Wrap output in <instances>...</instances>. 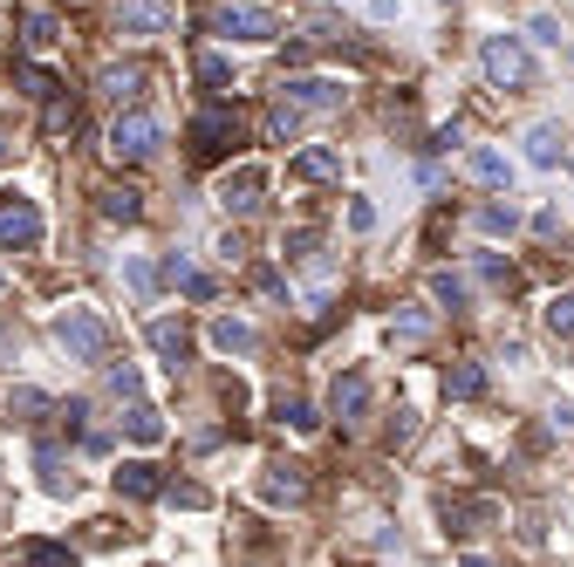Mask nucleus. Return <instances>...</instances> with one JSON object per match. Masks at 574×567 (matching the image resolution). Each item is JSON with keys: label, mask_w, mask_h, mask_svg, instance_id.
I'll list each match as a JSON object with an SVG mask.
<instances>
[{"label": "nucleus", "mask_w": 574, "mask_h": 567, "mask_svg": "<svg viewBox=\"0 0 574 567\" xmlns=\"http://www.w3.org/2000/svg\"><path fill=\"white\" fill-rule=\"evenodd\" d=\"M158 144H165V123L151 117V110H123L110 123V150L123 165H144V158H158Z\"/></svg>", "instance_id": "3"}, {"label": "nucleus", "mask_w": 574, "mask_h": 567, "mask_svg": "<svg viewBox=\"0 0 574 567\" xmlns=\"http://www.w3.org/2000/svg\"><path fill=\"white\" fill-rule=\"evenodd\" d=\"M21 567H75V554L56 547V540H28V547H21Z\"/></svg>", "instance_id": "25"}, {"label": "nucleus", "mask_w": 574, "mask_h": 567, "mask_svg": "<svg viewBox=\"0 0 574 567\" xmlns=\"http://www.w3.org/2000/svg\"><path fill=\"white\" fill-rule=\"evenodd\" d=\"M123 280L137 288V301H151V294H158V274H151L144 261H123Z\"/></svg>", "instance_id": "32"}, {"label": "nucleus", "mask_w": 574, "mask_h": 567, "mask_svg": "<svg viewBox=\"0 0 574 567\" xmlns=\"http://www.w3.org/2000/svg\"><path fill=\"white\" fill-rule=\"evenodd\" d=\"M260 192H267V171H260V165H240V171H226L219 205H226V213H253Z\"/></svg>", "instance_id": "10"}, {"label": "nucleus", "mask_w": 574, "mask_h": 567, "mask_svg": "<svg viewBox=\"0 0 574 567\" xmlns=\"http://www.w3.org/2000/svg\"><path fill=\"white\" fill-rule=\"evenodd\" d=\"M567 178H574V158H567Z\"/></svg>", "instance_id": "47"}, {"label": "nucleus", "mask_w": 574, "mask_h": 567, "mask_svg": "<svg viewBox=\"0 0 574 567\" xmlns=\"http://www.w3.org/2000/svg\"><path fill=\"white\" fill-rule=\"evenodd\" d=\"M186 294H192V301H213V294H219V280H213V274H192V280H186Z\"/></svg>", "instance_id": "42"}, {"label": "nucleus", "mask_w": 574, "mask_h": 567, "mask_svg": "<svg viewBox=\"0 0 574 567\" xmlns=\"http://www.w3.org/2000/svg\"><path fill=\"white\" fill-rule=\"evenodd\" d=\"M21 89H28L35 102H62V83H56L48 69H21Z\"/></svg>", "instance_id": "27"}, {"label": "nucleus", "mask_w": 574, "mask_h": 567, "mask_svg": "<svg viewBox=\"0 0 574 567\" xmlns=\"http://www.w3.org/2000/svg\"><path fill=\"white\" fill-rule=\"evenodd\" d=\"M96 89L110 96V102H137V96H144V69H137V62H110V69L96 75Z\"/></svg>", "instance_id": "15"}, {"label": "nucleus", "mask_w": 574, "mask_h": 567, "mask_svg": "<svg viewBox=\"0 0 574 567\" xmlns=\"http://www.w3.org/2000/svg\"><path fill=\"white\" fill-rule=\"evenodd\" d=\"M280 418L295 424V431H315V424H322V418H315V410H308L301 397H280Z\"/></svg>", "instance_id": "34"}, {"label": "nucleus", "mask_w": 574, "mask_h": 567, "mask_svg": "<svg viewBox=\"0 0 574 567\" xmlns=\"http://www.w3.org/2000/svg\"><path fill=\"white\" fill-rule=\"evenodd\" d=\"M0 288H8V280H0Z\"/></svg>", "instance_id": "48"}, {"label": "nucleus", "mask_w": 574, "mask_h": 567, "mask_svg": "<svg viewBox=\"0 0 574 567\" xmlns=\"http://www.w3.org/2000/svg\"><path fill=\"white\" fill-rule=\"evenodd\" d=\"M534 41H547V48H561V21H554V14H534Z\"/></svg>", "instance_id": "40"}, {"label": "nucleus", "mask_w": 574, "mask_h": 567, "mask_svg": "<svg viewBox=\"0 0 574 567\" xmlns=\"http://www.w3.org/2000/svg\"><path fill=\"white\" fill-rule=\"evenodd\" d=\"M486 75H492L500 89H527V83H534V56H527L513 35H492V41H486Z\"/></svg>", "instance_id": "5"}, {"label": "nucleus", "mask_w": 574, "mask_h": 567, "mask_svg": "<svg viewBox=\"0 0 574 567\" xmlns=\"http://www.w3.org/2000/svg\"><path fill=\"white\" fill-rule=\"evenodd\" d=\"M144 335H151V349H158L171 370H178V363L192 355V328H186V315H158V322H151Z\"/></svg>", "instance_id": "12"}, {"label": "nucleus", "mask_w": 574, "mask_h": 567, "mask_svg": "<svg viewBox=\"0 0 574 567\" xmlns=\"http://www.w3.org/2000/svg\"><path fill=\"white\" fill-rule=\"evenodd\" d=\"M253 342H260L253 322H240V315H219V322H213V349H219V355H253Z\"/></svg>", "instance_id": "17"}, {"label": "nucleus", "mask_w": 574, "mask_h": 567, "mask_svg": "<svg viewBox=\"0 0 574 567\" xmlns=\"http://www.w3.org/2000/svg\"><path fill=\"white\" fill-rule=\"evenodd\" d=\"M165 280H171V288H186V280H192V261H186V253H165Z\"/></svg>", "instance_id": "39"}, {"label": "nucleus", "mask_w": 574, "mask_h": 567, "mask_svg": "<svg viewBox=\"0 0 574 567\" xmlns=\"http://www.w3.org/2000/svg\"><path fill=\"white\" fill-rule=\"evenodd\" d=\"M62 131H75V110L69 102H48V137H62Z\"/></svg>", "instance_id": "38"}, {"label": "nucleus", "mask_w": 574, "mask_h": 567, "mask_svg": "<svg viewBox=\"0 0 574 567\" xmlns=\"http://www.w3.org/2000/svg\"><path fill=\"white\" fill-rule=\"evenodd\" d=\"M56 342L69 349V363H103V355H110V322H103L96 307H62Z\"/></svg>", "instance_id": "2"}, {"label": "nucleus", "mask_w": 574, "mask_h": 567, "mask_svg": "<svg viewBox=\"0 0 574 567\" xmlns=\"http://www.w3.org/2000/svg\"><path fill=\"white\" fill-rule=\"evenodd\" d=\"M56 14H28V48H56Z\"/></svg>", "instance_id": "33"}, {"label": "nucleus", "mask_w": 574, "mask_h": 567, "mask_svg": "<svg viewBox=\"0 0 574 567\" xmlns=\"http://www.w3.org/2000/svg\"><path fill=\"white\" fill-rule=\"evenodd\" d=\"M117 493L123 499H165V472L151 458H130V466H117Z\"/></svg>", "instance_id": "13"}, {"label": "nucleus", "mask_w": 574, "mask_h": 567, "mask_svg": "<svg viewBox=\"0 0 574 567\" xmlns=\"http://www.w3.org/2000/svg\"><path fill=\"white\" fill-rule=\"evenodd\" d=\"M554 431H574V403H554Z\"/></svg>", "instance_id": "44"}, {"label": "nucleus", "mask_w": 574, "mask_h": 567, "mask_svg": "<svg viewBox=\"0 0 574 567\" xmlns=\"http://www.w3.org/2000/svg\"><path fill=\"white\" fill-rule=\"evenodd\" d=\"M103 219H144V192H130V185H110V192H103Z\"/></svg>", "instance_id": "22"}, {"label": "nucleus", "mask_w": 574, "mask_h": 567, "mask_svg": "<svg viewBox=\"0 0 574 567\" xmlns=\"http://www.w3.org/2000/svg\"><path fill=\"white\" fill-rule=\"evenodd\" d=\"M213 28H219L226 41H274V35H280V21H274V8H253V0H226V8L213 14Z\"/></svg>", "instance_id": "4"}, {"label": "nucleus", "mask_w": 574, "mask_h": 567, "mask_svg": "<svg viewBox=\"0 0 574 567\" xmlns=\"http://www.w3.org/2000/svg\"><path fill=\"white\" fill-rule=\"evenodd\" d=\"M473 520H492V499H445V527L473 533Z\"/></svg>", "instance_id": "23"}, {"label": "nucleus", "mask_w": 574, "mask_h": 567, "mask_svg": "<svg viewBox=\"0 0 574 567\" xmlns=\"http://www.w3.org/2000/svg\"><path fill=\"white\" fill-rule=\"evenodd\" d=\"M431 301H445V307H465V280L438 267V274H431Z\"/></svg>", "instance_id": "28"}, {"label": "nucleus", "mask_w": 574, "mask_h": 567, "mask_svg": "<svg viewBox=\"0 0 574 567\" xmlns=\"http://www.w3.org/2000/svg\"><path fill=\"white\" fill-rule=\"evenodd\" d=\"M458 567H492V560H486V554H465V560H458Z\"/></svg>", "instance_id": "45"}, {"label": "nucleus", "mask_w": 574, "mask_h": 567, "mask_svg": "<svg viewBox=\"0 0 574 567\" xmlns=\"http://www.w3.org/2000/svg\"><path fill=\"white\" fill-rule=\"evenodd\" d=\"M390 342H397V349H417V342H431V315H424V307H404V315L390 322Z\"/></svg>", "instance_id": "20"}, {"label": "nucleus", "mask_w": 574, "mask_h": 567, "mask_svg": "<svg viewBox=\"0 0 574 567\" xmlns=\"http://www.w3.org/2000/svg\"><path fill=\"white\" fill-rule=\"evenodd\" d=\"M445 397H458V403L486 397V370H479V363H452V370H445Z\"/></svg>", "instance_id": "19"}, {"label": "nucleus", "mask_w": 574, "mask_h": 567, "mask_svg": "<svg viewBox=\"0 0 574 567\" xmlns=\"http://www.w3.org/2000/svg\"><path fill=\"white\" fill-rule=\"evenodd\" d=\"M8 410H21V418H35V410H48V397H41V390H28V383H21V390L8 397Z\"/></svg>", "instance_id": "37"}, {"label": "nucleus", "mask_w": 574, "mask_h": 567, "mask_svg": "<svg viewBox=\"0 0 574 567\" xmlns=\"http://www.w3.org/2000/svg\"><path fill=\"white\" fill-rule=\"evenodd\" d=\"M465 171H473L479 185H492V192H506V185H513V165L500 158V150H486V144L473 150V158H465Z\"/></svg>", "instance_id": "18"}, {"label": "nucleus", "mask_w": 574, "mask_h": 567, "mask_svg": "<svg viewBox=\"0 0 574 567\" xmlns=\"http://www.w3.org/2000/svg\"><path fill=\"white\" fill-rule=\"evenodd\" d=\"M561 123H534V131H527V165H540V171H554V165H567L561 158Z\"/></svg>", "instance_id": "16"}, {"label": "nucleus", "mask_w": 574, "mask_h": 567, "mask_svg": "<svg viewBox=\"0 0 574 567\" xmlns=\"http://www.w3.org/2000/svg\"><path fill=\"white\" fill-rule=\"evenodd\" d=\"M547 328H554L561 342H574V294H561L554 307H547Z\"/></svg>", "instance_id": "30"}, {"label": "nucleus", "mask_w": 574, "mask_h": 567, "mask_svg": "<svg viewBox=\"0 0 574 567\" xmlns=\"http://www.w3.org/2000/svg\"><path fill=\"white\" fill-rule=\"evenodd\" d=\"M35 466H41V485H48V493H75V472H62V451H56V445H41Z\"/></svg>", "instance_id": "24"}, {"label": "nucleus", "mask_w": 574, "mask_h": 567, "mask_svg": "<svg viewBox=\"0 0 574 567\" xmlns=\"http://www.w3.org/2000/svg\"><path fill=\"white\" fill-rule=\"evenodd\" d=\"M349 226H356V233H370V226H376V205L356 198V205H349Z\"/></svg>", "instance_id": "41"}, {"label": "nucleus", "mask_w": 574, "mask_h": 567, "mask_svg": "<svg viewBox=\"0 0 574 567\" xmlns=\"http://www.w3.org/2000/svg\"><path fill=\"white\" fill-rule=\"evenodd\" d=\"M362 410H370V376H362V370L335 376V390H328V418H343V424H362Z\"/></svg>", "instance_id": "9"}, {"label": "nucleus", "mask_w": 574, "mask_h": 567, "mask_svg": "<svg viewBox=\"0 0 574 567\" xmlns=\"http://www.w3.org/2000/svg\"><path fill=\"white\" fill-rule=\"evenodd\" d=\"M123 431L137 437V445H158V437H165V418H158L151 403H130V410H123Z\"/></svg>", "instance_id": "21"}, {"label": "nucleus", "mask_w": 574, "mask_h": 567, "mask_svg": "<svg viewBox=\"0 0 574 567\" xmlns=\"http://www.w3.org/2000/svg\"><path fill=\"white\" fill-rule=\"evenodd\" d=\"M165 499L186 506V512H199V506H205V485H192V479H186V485H165Z\"/></svg>", "instance_id": "35"}, {"label": "nucleus", "mask_w": 574, "mask_h": 567, "mask_svg": "<svg viewBox=\"0 0 574 567\" xmlns=\"http://www.w3.org/2000/svg\"><path fill=\"white\" fill-rule=\"evenodd\" d=\"M0 158H8V131H0Z\"/></svg>", "instance_id": "46"}, {"label": "nucleus", "mask_w": 574, "mask_h": 567, "mask_svg": "<svg viewBox=\"0 0 574 567\" xmlns=\"http://www.w3.org/2000/svg\"><path fill=\"white\" fill-rule=\"evenodd\" d=\"M232 144H240V117H232V110H199L192 117V158L213 165V158H226Z\"/></svg>", "instance_id": "6"}, {"label": "nucleus", "mask_w": 574, "mask_h": 567, "mask_svg": "<svg viewBox=\"0 0 574 567\" xmlns=\"http://www.w3.org/2000/svg\"><path fill=\"white\" fill-rule=\"evenodd\" d=\"M479 274L492 280V288H519V274H513V267L500 261V253H479Z\"/></svg>", "instance_id": "31"}, {"label": "nucleus", "mask_w": 574, "mask_h": 567, "mask_svg": "<svg viewBox=\"0 0 574 567\" xmlns=\"http://www.w3.org/2000/svg\"><path fill=\"white\" fill-rule=\"evenodd\" d=\"M110 390H117V397H137V390H144V376L130 370V363H117V370H110Z\"/></svg>", "instance_id": "36"}, {"label": "nucleus", "mask_w": 574, "mask_h": 567, "mask_svg": "<svg viewBox=\"0 0 574 567\" xmlns=\"http://www.w3.org/2000/svg\"><path fill=\"white\" fill-rule=\"evenodd\" d=\"M335 171H343V150L335 144H308V150H295V165H287V178H301V185H328Z\"/></svg>", "instance_id": "11"}, {"label": "nucleus", "mask_w": 574, "mask_h": 567, "mask_svg": "<svg viewBox=\"0 0 574 567\" xmlns=\"http://www.w3.org/2000/svg\"><path fill=\"white\" fill-rule=\"evenodd\" d=\"M301 493H308L301 466H267V479H260V499H267V506H295Z\"/></svg>", "instance_id": "14"}, {"label": "nucleus", "mask_w": 574, "mask_h": 567, "mask_svg": "<svg viewBox=\"0 0 574 567\" xmlns=\"http://www.w3.org/2000/svg\"><path fill=\"white\" fill-rule=\"evenodd\" d=\"M178 8L171 0H117V35H171Z\"/></svg>", "instance_id": "7"}, {"label": "nucleus", "mask_w": 574, "mask_h": 567, "mask_svg": "<svg viewBox=\"0 0 574 567\" xmlns=\"http://www.w3.org/2000/svg\"><path fill=\"white\" fill-rule=\"evenodd\" d=\"M370 21H404V0H370Z\"/></svg>", "instance_id": "43"}, {"label": "nucleus", "mask_w": 574, "mask_h": 567, "mask_svg": "<svg viewBox=\"0 0 574 567\" xmlns=\"http://www.w3.org/2000/svg\"><path fill=\"white\" fill-rule=\"evenodd\" d=\"M41 240V205L21 192H0V246H35Z\"/></svg>", "instance_id": "8"}, {"label": "nucleus", "mask_w": 574, "mask_h": 567, "mask_svg": "<svg viewBox=\"0 0 574 567\" xmlns=\"http://www.w3.org/2000/svg\"><path fill=\"white\" fill-rule=\"evenodd\" d=\"M343 83H328V75H287L280 96H274V110H267V131L274 137H301V123L308 117H335L343 110Z\"/></svg>", "instance_id": "1"}, {"label": "nucleus", "mask_w": 574, "mask_h": 567, "mask_svg": "<svg viewBox=\"0 0 574 567\" xmlns=\"http://www.w3.org/2000/svg\"><path fill=\"white\" fill-rule=\"evenodd\" d=\"M479 233H492V240L519 233V205H486V213H479Z\"/></svg>", "instance_id": "26"}, {"label": "nucleus", "mask_w": 574, "mask_h": 567, "mask_svg": "<svg viewBox=\"0 0 574 567\" xmlns=\"http://www.w3.org/2000/svg\"><path fill=\"white\" fill-rule=\"evenodd\" d=\"M199 83H205V89H226V83H232V62H226V56H199Z\"/></svg>", "instance_id": "29"}]
</instances>
